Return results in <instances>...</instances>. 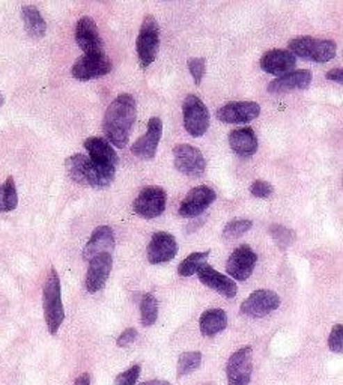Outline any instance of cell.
Returning a JSON list of instances; mask_svg holds the SVG:
<instances>
[{
  "label": "cell",
  "instance_id": "6da1fadb",
  "mask_svg": "<svg viewBox=\"0 0 343 385\" xmlns=\"http://www.w3.org/2000/svg\"><path fill=\"white\" fill-rule=\"evenodd\" d=\"M136 116L137 109L134 98L129 93H120L107 107L104 115L103 131L107 142L119 149H124L128 145Z\"/></svg>",
  "mask_w": 343,
  "mask_h": 385
},
{
  "label": "cell",
  "instance_id": "7a4b0ae2",
  "mask_svg": "<svg viewBox=\"0 0 343 385\" xmlns=\"http://www.w3.org/2000/svg\"><path fill=\"white\" fill-rule=\"evenodd\" d=\"M67 173L74 182L80 185H89L94 189H106L115 180L116 168L97 164L83 154H76L65 162Z\"/></svg>",
  "mask_w": 343,
  "mask_h": 385
},
{
  "label": "cell",
  "instance_id": "3957f363",
  "mask_svg": "<svg viewBox=\"0 0 343 385\" xmlns=\"http://www.w3.org/2000/svg\"><path fill=\"white\" fill-rule=\"evenodd\" d=\"M44 316L45 324L50 334H56L65 319V310L62 304V292H61V280L58 272L51 268L50 276L47 277L44 286Z\"/></svg>",
  "mask_w": 343,
  "mask_h": 385
},
{
  "label": "cell",
  "instance_id": "277c9868",
  "mask_svg": "<svg viewBox=\"0 0 343 385\" xmlns=\"http://www.w3.org/2000/svg\"><path fill=\"white\" fill-rule=\"evenodd\" d=\"M289 52L295 58L326 63L336 58L337 45L331 40H318L312 36H300L289 42Z\"/></svg>",
  "mask_w": 343,
  "mask_h": 385
},
{
  "label": "cell",
  "instance_id": "5b68a950",
  "mask_svg": "<svg viewBox=\"0 0 343 385\" xmlns=\"http://www.w3.org/2000/svg\"><path fill=\"white\" fill-rule=\"evenodd\" d=\"M160 47V27L152 15H147L138 32L136 49L141 67L145 70L155 61Z\"/></svg>",
  "mask_w": 343,
  "mask_h": 385
},
{
  "label": "cell",
  "instance_id": "8992f818",
  "mask_svg": "<svg viewBox=\"0 0 343 385\" xmlns=\"http://www.w3.org/2000/svg\"><path fill=\"white\" fill-rule=\"evenodd\" d=\"M184 127L193 137H202L209 128V111L196 95H187L182 102Z\"/></svg>",
  "mask_w": 343,
  "mask_h": 385
},
{
  "label": "cell",
  "instance_id": "52a82bcc",
  "mask_svg": "<svg viewBox=\"0 0 343 385\" xmlns=\"http://www.w3.org/2000/svg\"><path fill=\"white\" fill-rule=\"evenodd\" d=\"M166 205H168V194L161 187L152 185L138 193L133 203V210L142 219L151 220L160 217L166 210Z\"/></svg>",
  "mask_w": 343,
  "mask_h": 385
},
{
  "label": "cell",
  "instance_id": "ba28073f",
  "mask_svg": "<svg viewBox=\"0 0 343 385\" xmlns=\"http://www.w3.org/2000/svg\"><path fill=\"white\" fill-rule=\"evenodd\" d=\"M173 164L176 171L190 178H199L205 173L207 159L198 148L187 143L173 148Z\"/></svg>",
  "mask_w": 343,
  "mask_h": 385
},
{
  "label": "cell",
  "instance_id": "9c48e42d",
  "mask_svg": "<svg viewBox=\"0 0 343 385\" xmlns=\"http://www.w3.org/2000/svg\"><path fill=\"white\" fill-rule=\"evenodd\" d=\"M113 65L106 53L99 54H83L77 62L72 65L71 74L74 79L80 81H88L92 79H98L107 76L112 71Z\"/></svg>",
  "mask_w": 343,
  "mask_h": 385
},
{
  "label": "cell",
  "instance_id": "30bf717a",
  "mask_svg": "<svg viewBox=\"0 0 343 385\" xmlns=\"http://www.w3.org/2000/svg\"><path fill=\"white\" fill-rule=\"evenodd\" d=\"M252 347H241L237 352L230 355L226 366V375L229 385H248L252 379L253 360Z\"/></svg>",
  "mask_w": 343,
  "mask_h": 385
},
{
  "label": "cell",
  "instance_id": "8fae6325",
  "mask_svg": "<svg viewBox=\"0 0 343 385\" xmlns=\"http://www.w3.org/2000/svg\"><path fill=\"white\" fill-rule=\"evenodd\" d=\"M280 306V297L273 290L259 289L248 295L241 304V313L250 317H264Z\"/></svg>",
  "mask_w": 343,
  "mask_h": 385
},
{
  "label": "cell",
  "instance_id": "7c38bea8",
  "mask_svg": "<svg viewBox=\"0 0 343 385\" xmlns=\"http://www.w3.org/2000/svg\"><path fill=\"white\" fill-rule=\"evenodd\" d=\"M257 262L256 253L253 249L247 246V244H243L234 250L230 258L228 259L226 264V271L230 277H234L235 280L239 281H246L250 276L253 274L255 267Z\"/></svg>",
  "mask_w": 343,
  "mask_h": 385
},
{
  "label": "cell",
  "instance_id": "4fadbf2b",
  "mask_svg": "<svg viewBox=\"0 0 343 385\" xmlns=\"http://www.w3.org/2000/svg\"><path fill=\"white\" fill-rule=\"evenodd\" d=\"M261 113V106L255 101L228 102L217 110V118L223 124H247Z\"/></svg>",
  "mask_w": 343,
  "mask_h": 385
},
{
  "label": "cell",
  "instance_id": "5bb4252c",
  "mask_svg": "<svg viewBox=\"0 0 343 385\" xmlns=\"http://www.w3.org/2000/svg\"><path fill=\"white\" fill-rule=\"evenodd\" d=\"M216 201V191L207 185L194 187L184 197V201L180 205V215L184 219L198 217L199 214L207 211L209 205Z\"/></svg>",
  "mask_w": 343,
  "mask_h": 385
},
{
  "label": "cell",
  "instance_id": "9a60e30c",
  "mask_svg": "<svg viewBox=\"0 0 343 385\" xmlns=\"http://www.w3.org/2000/svg\"><path fill=\"white\" fill-rule=\"evenodd\" d=\"M178 253V242L169 232H157L152 235L146 255L152 265L170 262Z\"/></svg>",
  "mask_w": 343,
  "mask_h": 385
},
{
  "label": "cell",
  "instance_id": "2e32d148",
  "mask_svg": "<svg viewBox=\"0 0 343 385\" xmlns=\"http://www.w3.org/2000/svg\"><path fill=\"white\" fill-rule=\"evenodd\" d=\"M76 41L85 54L104 53V42L95 22L90 17H81L76 26Z\"/></svg>",
  "mask_w": 343,
  "mask_h": 385
},
{
  "label": "cell",
  "instance_id": "e0dca14e",
  "mask_svg": "<svg viewBox=\"0 0 343 385\" xmlns=\"http://www.w3.org/2000/svg\"><path fill=\"white\" fill-rule=\"evenodd\" d=\"M163 134V122L160 118H151L147 122L145 136L138 137L131 146V152L142 159H152L157 154L160 139Z\"/></svg>",
  "mask_w": 343,
  "mask_h": 385
},
{
  "label": "cell",
  "instance_id": "ac0fdd59",
  "mask_svg": "<svg viewBox=\"0 0 343 385\" xmlns=\"http://www.w3.org/2000/svg\"><path fill=\"white\" fill-rule=\"evenodd\" d=\"M112 267L113 259L109 253H104V255H99L89 260V269L85 281L89 294H97L104 288L110 272H112Z\"/></svg>",
  "mask_w": 343,
  "mask_h": 385
},
{
  "label": "cell",
  "instance_id": "d6986e66",
  "mask_svg": "<svg viewBox=\"0 0 343 385\" xmlns=\"http://www.w3.org/2000/svg\"><path fill=\"white\" fill-rule=\"evenodd\" d=\"M296 65V58L289 50L274 49L266 52L261 58V68L271 76H285L291 72Z\"/></svg>",
  "mask_w": 343,
  "mask_h": 385
},
{
  "label": "cell",
  "instance_id": "ffe728a7",
  "mask_svg": "<svg viewBox=\"0 0 343 385\" xmlns=\"http://www.w3.org/2000/svg\"><path fill=\"white\" fill-rule=\"evenodd\" d=\"M199 280L209 289L216 290L220 295L226 298H234L237 295V283L228 276H223L221 272L216 271L208 264H203L198 271Z\"/></svg>",
  "mask_w": 343,
  "mask_h": 385
},
{
  "label": "cell",
  "instance_id": "44dd1931",
  "mask_svg": "<svg viewBox=\"0 0 343 385\" xmlns=\"http://www.w3.org/2000/svg\"><path fill=\"white\" fill-rule=\"evenodd\" d=\"M115 249V235L112 228L99 226L90 235L88 244L83 249V259L92 260L94 258L104 255V253H112Z\"/></svg>",
  "mask_w": 343,
  "mask_h": 385
},
{
  "label": "cell",
  "instance_id": "7402d4cb",
  "mask_svg": "<svg viewBox=\"0 0 343 385\" xmlns=\"http://www.w3.org/2000/svg\"><path fill=\"white\" fill-rule=\"evenodd\" d=\"M312 83V72L309 70H298L285 74V76L276 79L268 84V92L279 95V93H286L292 91H303L308 89Z\"/></svg>",
  "mask_w": 343,
  "mask_h": 385
},
{
  "label": "cell",
  "instance_id": "603a6c76",
  "mask_svg": "<svg viewBox=\"0 0 343 385\" xmlns=\"http://www.w3.org/2000/svg\"><path fill=\"white\" fill-rule=\"evenodd\" d=\"M85 149L88 151V157L95 162L97 164L106 166V167H112L116 168L119 158L118 154L113 149V146L110 145L106 139L103 137H89L85 140Z\"/></svg>",
  "mask_w": 343,
  "mask_h": 385
},
{
  "label": "cell",
  "instance_id": "cb8c5ba5",
  "mask_svg": "<svg viewBox=\"0 0 343 385\" xmlns=\"http://www.w3.org/2000/svg\"><path fill=\"white\" fill-rule=\"evenodd\" d=\"M229 145L237 155L248 158L256 154L257 151V137L255 131L250 127L232 129L229 134Z\"/></svg>",
  "mask_w": 343,
  "mask_h": 385
},
{
  "label": "cell",
  "instance_id": "d4e9b609",
  "mask_svg": "<svg viewBox=\"0 0 343 385\" xmlns=\"http://www.w3.org/2000/svg\"><path fill=\"white\" fill-rule=\"evenodd\" d=\"M200 333L207 337H212L221 333L228 327V315L221 308H209L200 316Z\"/></svg>",
  "mask_w": 343,
  "mask_h": 385
},
{
  "label": "cell",
  "instance_id": "484cf974",
  "mask_svg": "<svg viewBox=\"0 0 343 385\" xmlns=\"http://www.w3.org/2000/svg\"><path fill=\"white\" fill-rule=\"evenodd\" d=\"M22 17L24 22V27L27 33H29L32 38H44L45 32H47V24L42 18L40 9L33 5L23 6L22 9Z\"/></svg>",
  "mask_w": 343,
  "mask_h": 385
},
{
  "label": "cell",
  "instance_id": "4316f807",
  "mask_svg": "<svg viewBox=\"0 0 343 385\" xmlns=\"http://www.w3.org/2000/svg\"><path fill=\"white\" fill-rule=\"evenodd\" d=\"M18 205V194L14 178L9 176L8 180L0 185V212H11Z\"/></svg>",
  "mask_w": 343,
  "mask_h": 385
},
{
  "label": "cell",
  "instance_id": "83f0119b",
  "mask_svg": "<svg viewBox=\"0 0 343 385\" xmlns=\"http://www.w3.org/2000/svg\"><path fill=\"white\" fill-rule=\"evenodd\" d=\"M209 250L207 251H196V253H191L190 256L185 258L180 267H178V274L181 277H190L193 274H196V272L199 271V268L207 264V259L209 258Z\"/></svg>",
  "mask_w": 343,
  "mask_h": 385
},
{
  "label": "cell",
  "instance_id": "f1b7e54d",
  "mask_svg": "<svg viewBox=\"0 0 343 385\" xmlns=\"http://www.w3.org/2000/svg\"><path fill=\"white\" fill-rule=\"evenodd\" d=\"M141 319L143 327H151L159 319V301L152 294H145L141 299Z\"/></svg>",
  "mask_w": 343,
  "mask_h": 385
},
{
  "label": "cell",
  "instance_id": "f546056e",
  "mask_svg": "<svg viewBox=\"0 0 343 385\" xmlns=\"http://www.w3.org/2000/svg\"><path fill=\"white\" fill-rule=\"evenodd\" d=\"M253 228V223L250 220H232L230 223H228L225 229H223V239L226 241H234L238 239L241 237H244V235Z\"/></svg>",
  "mask_w": 343,
  "mask_h": 385
},
{
  "label": "cell",
  "instance_id": "4dcf8cb0",
  "mask_svg": "<svg viewBox=\"0 0 343 385\" xmlns=\"http://www.w3.org/2000/svg\"><path fill=\"white\" fill-rule=\"evenodd\" d=\"M202 363V354L199 351L184 352L178 360V377L182 378L185 375L196 370Z\"/></svg>",
  "mask_w": 343,
  "mask_h": 385
},
{
  "label": "cell",
  "instance_id": "1f68e13d",
  "mask_svg": "<svg viewBox=\"0 0 343 385\" xmlns=\"http://www.w3.org/2000/svg\"><path fill=\"white\" fill-rule=\"evenodd\" d=\"M270 233H271V237L274 238V241L279 244L282 249H286L287 246H291V244L296 238V235L292 229L280 226V224H273V226L270 228Z\"/></svg>",
  "mask_w": 343,
  "mask_h": 385
},
{
  "label": "cell",
  "instance_id": "d6a6232c",
  "mask_svg": "<svg viewBox=\"0 0 343 385\" xmlns=\"http://www.w3.org/2000/svg\"><path fill=\"white\" fill-rule=\"evenodd\" d=\"M187 65H189L190 74H191L193 79H194V83H196L198 86H199L202 79H203V76H205L207 61L202 59V58H191V59H189Z\"/></svg>",
  "mask_w": 343,
  "mask_h": 385
},
{
  "label": "cell",
  "instance_id": "836d02e7",
  "mask_svg": "<svg viewBox=\"0 0 343 385\" xmlns=\"http://www.w3.org/2000/svg\"><path fill=\"white\" fill-rule=\"evenodd\" d=\"M138 375H141V364H134L125 372L119 373L113 385H136Z\"/></svg>",
  "mask_w": 343,
  "mask_h": 385
},
{
  "label": "cell",
  "instance_id": "e575fe53",
  "mask_svg": "<svg viewBox=\"0 0 343 385\" xmlns=\"http://www.w3.org/2000/svg\"><path fill=\"white\" fill-rule=\"evenodd\" d=\"M328 346L333 352L340 354L343 351V327L337 324L333 327L331 334L328 337Z\"/></svg>",
  "mask_w": 343,
  "mask_h": 385
},
{
  "label": "cell",
  "instance_id": "d590c367",
  "mask_svg": "<svg viewBox=\"0 0 343 385\" xmlns=\"http://www.w3.org/2000/svg\"><path fill=\"white\" fill-rule=\"evenodd\" d=\"M273 185L266 181L257 180L250 187V193H252L255 197H259V199H266L273 194Z\"/></svg>",
  "mask_w": 343,
  "mask_h": 385
},
{
  "label": "cell",
  "instance_id": "8d00e7d4",
  "mask_svg": "<svg viewBox=\"0 0 343 385\" xmlns=\"http://www.w3.org/2000/svg\"><path fill=\"white\" fill-rule=\"evenodd\" d=\"M136 339H137V331L134 330V328H127V330L118 337V342H116V343H118V346H120V347H125V346H128V345L134 343Z\"/></svg>",
  "mask_w": 343,
  "mask_h": 385
},
{
  "label": "cell",
  "instance_id": "74e56055",
  "mask_svg": "<svg viewBox=\"0 0 343 385\" xmlns=\"http://www.w3.org/2000/svg\"><path fill=\"white\" fill-rule=\"evenodd\" d=\"M327 80L330 81H337L342 83L343 81V71L340 68H335L327 72Z\"/></svg>",
  "mask_w": 343,
  "mask_h": 385
},
{
  "label": "cell",
  "instance_id": "f35d334b",
  "mask_svg": "<svg viewBox=\"0 0 343 385\" xmlns=\"http://www.w3.org/2000/svg\"><path fill=\"white\" fill-rule=\"evenodd\" d=\"M74 385H90V377H89V373H83V375H80V377L76 379V382H74Z\"/></svg>",
  "mask_w": 343,
  "mask_h": 385
},
{
  "label": "cell",
  "instance_id": "ab89813d",
  "mask_svg": "<svg viewBox=\"0 0 343 385\" xmlns=\"http://www.w3.org/2000/svg\"><path fill=\"white\" fill-rule=\"evenodd\" d=\"M141 385H170L168 381H161V379H154V381H146Z\"/></svg>",
  "mask_w": 343,
  "mask_h": 385
},
{
  "label": "cell",
  "instance_id": "60d3db41",
  "mask_svg": "<svg viewBox=\"0 0 343 385\" xmlns=\"http://www.w3.org/2000/svg\"><path fill=\"white\" fill-rule=\"evenodd\" d=\"M3 104V95H2V92H0V106Z\"/></svg>",
  "mask_w": 343,
  "mask_h": 385
}]
</instances>
